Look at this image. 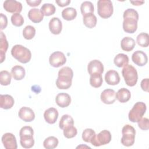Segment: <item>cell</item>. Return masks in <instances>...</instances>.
Wrapping results in <instances>:
<instances>
[{"label": "cell", "instance_id": "cell-3", "mask_svg": "<svg viewBox=\"0 0 149 149\" xmlns=\"http://www.w3.org/2000/svg\"><path fill=\"white\" fill-rule=\"evenodd\" d=\"M122 74L126 84L130 87L135 86L138 80V74L136 69L132 65L127 64L122 70Z\"/></svg>", "mask_w": 149, "mask_h": 149}, {"label": "cell", "instance_id": "cell-47", "mask_svg": "<svg viewBox=\"0 0 149 149\" xmlns=\"http://www.w3.org/2000/svg\"><path fill=\"white\" fill-rule=\"evenodd\" d=\"M70 0H58V1H55V2L57 3V5L61 7H64L65 6L68 5L70 3Z\"/></svg>", "mask_w": 149, "mask_h": 149}, {"label": "cell", "instance_id": "cell-42", "mask_svg": "<svg viewBox=\"0 0 149 149\" xmlns=\"http://www.w3.org/2000/svg\"><path fill=\"white\" fill-rule=\"evenodd\" d=\"M133 17L137 20H139L138 12L135 9H132V8H129L125 10L123 15V17L125 18V17Z\"/></svg>", "mask_w": 149, "mask_h": 149}, {"label": "cell", "instance_id": "cell-35", "mask_svg": "<svg viewBox=\"0 0 149 149\" xmlns=\"http://www.w3.org/2000/svg\"><path fill=\"white\" fill-rule=\"evenodd\" d=\"M94 10V7L92 2L90 1H84L80 6V11L83 16L90 14V13H93Z\"/></svg>", "mask_w": 149, "mask_h": 149}, {"label": "cell", "instance_id": "cell-1", "mask_svg": "<svg viewBox=\"0 0 149 149\" xmlns=\"http://www.w3.org/2000/svg\"><path fill=\"white\" fill-rule=\"evenodd\" d=\"M12 56L22 63H28L31 58V53L29 49L23 45H15L11 49Z\"/></svg>", "mask_w": 149, "mask_h": 149}, {"label": "cell", "instance_id": "cell-10", "mask_svg": "<svg viewBox=\"0 0 149 149\" xmlns=\"http://www.w3.org/2000/svg\"><path fill=\"white\" fill-rule=\"evenodd\" d=\"M2 143L6 149H16L17 148L15 136L11 133H6L1 138Z\"/></svg>", "mask_w": 149, "mask_h": 149}, {"label": "cell", "instance_id": "cell-39", "mask_svg": "<svg viewBox=\"0 0 149 149\" xmlns=\"http://www.w3.org/2000/svg\"><path fill=\"white\" fill-rule=\"evenodd\" d=\"M63 135L66 138L71 139L75 137L77 133V129L73 126H69L63 129Z\"/></svg>", "mask_w": 149, "mask_h": 149}, {"label": "cell", "instance_id": "cell-49", "mask_svg": "<svg viewBox=\"0 0 149 149\" xmlns=\"http://www.w3.org/2000/svg\"><path fill=\"white\" fill-rule=\"evenodd\" d=\"M76 148H90V147L87 146H84V145L83 146V144H81V145H80V146H77Z\"/></svg>", "mask_w": 149, "mask_h": 149}, {"label": "cell", "instance_id": "cell-29", "mask_svg": "<svg viewBox=\"0 0 149 149\" xmlns=\"http://www.w3.org/2000/svg\"><path fill=\"white\" fill-rule=\"evenodd\" d=\"M77 16L76 10L72 7H69L64 9L62 11V17L68 21L73 20Z\"/></svg>", "mask_w": 149, "mask_h": 149}, {"label": "cell", "instance_id": "cell-17", "mask_svg": "<svg viewBox=\"0 0 149 149\" xmlns=\"http://www.w3.org/2000/svg\"><path fill=\"white\" fill-rule=\"evenodd\" d=\"M44 118L48 123L54 124L58 119V111L55 108H49L45 111L44 113Z\"/></svg>", "mask_w": 149, "mask_h": 149}, {"label": "cell", "instance_id": "cell-27", "mask_svg": "<svg viewBox=\"0 0 149 149\" xmlns=\"http://www.w3.org/2000/svg\"><path fill=\"white\" fill-rule=\"evenodd\" d=\"M129 62V57L127 55L122 53L117 54L113 59L114 64L118 68L124 67L128 64Z\"/></svg>", "mask_w": 149, "mask_h": 149}, {"label": "cell", "instance_id": "cell-11", "mask_svg": "<svg viewBox=\"0 0 149 149\" xmlns=\"http://www.w3.org/2000/svg\"><path fill=\"white\" fill-rule=\"evenodd\" d=\"M138 20L133 18L127 17L123 18V29L127 33H134L137 29Z\"/></svg>", "mask_w": 149, "mask_h": 149}, {"label": "cell", "instance_id": "cell-8", "mask_svg": "<svg viewBox=\"0 0 149 149\" xmlns=\"http://www.w3.org/2000/svg\"><path fill=\"white\" fill-rule=\"evenodd\" d=\"M66 62L65 54L61 51H55L51 54L49 58V62L51 66L58 68L63 65Z\"/></svg>", "mask_w": 149, "mask_h": 149}, {"label": "cell", "instance_id": "cell-15", "mask_svg": "<svg viewBox=\"0 0 149 149\" xmlns=\"http://www.w3.org/2000/svg\"><path fill=\"white\" fill-rule=\"evenodd\" d=\"M100 98L103 103L112 104L116 100V92L112 89H105L101 93Z\"/></svg>", "mask_w": 149, "mask_h": 149}, {"label": "cell", "instance_id": "cell-32", "mask_svg": "<svg viewBox=\"0 0 149 149\" xmlns=\"http://www.w3.org/2000/svg\"><path fill=\"white\" fill-rule=\"evenodd\" d=\"M103 82L102 74H93L90 75V84L94 88H98L101 86Z\"/></svg>", "mask_w": 149, "mask_h": 149}, {"label": "cell", "instance_id": "cell-43", "mask_svg": "<svg viewBox=\"0 0 149 149\" xmlns=\"http://www.w3.org/2000/svg\"><path fill=\"white\" fill-rule=\"evenodd\" d=\"M138 126L143 130H147L149 129V120L147 118H142L138 122Z\"/></svg>", "mask_w": 149, "mask_h": 149}, {"label": "cell", "instance_id": "cell-46", "mask_svg": "<svg viewBox=\"0 0 149 149\" xmlns=\"http://www.w3.org/2000/svg\"><path fill=\"white\" fill-rule=\"evenodd\" d=\"M41 2V0H26V3L31 7H35L38 6Z\"/></svg>", "mask_w": 149, "mask_h": 149}, {"label": "cell", "instance_id": "cell-2", "mask_svg": "<svg viewBox=\"0 0 149 149\" xmlns=\"http://www.w3.org/2000/svg\"><path fill=\"white\" fill-rule=\"evenodd\" d=\"M34 130L31 126H25L21 128L19 132L20 143L22 147L30 148L34 144L33 138Z\"/></svg>", "mask_w": 149, "mask_h": 149}, {"label": "cell", "instance_id": "cell-6", "mask_svg": "<svg viewBox=\"0 0 149 149\" xmlns=\"http://www.w3.org/2000/svg\"><path fill=\"white\" fill-rule=\"evenodd\" d=\"M113 12L112 2L110 0H99L97 2V12L98 15L103 18L110 17Z\"/></svg>", "mask_w": 149, "mask_h": 149}, {"label": "cell", "instance_id": "cell-9", "mask_svg": "<svg viewBox=\"0 0 149 149\" xmlns=\"http://www.w3.org/2000/svg\"><path fill=\"white\" fill-rule=\"evenodd\" d=\"M4 9L9 13H20L22 10V5L16 0H6L3 3Z\"/></svg>", "mask_w": 149, "mask_h": 149}, {"label": "cell", "instance_id": "cell-26", "mask_svg": "<svg viewBox=\"0 0 149 149\" xmlns=\"http://www.w3.org/2000/svg\"><path fill=\"white\" fill-rule=\"evenodd\" d=\"M11 74L15 80H21L25 76V69L22 66L15 65L11 69Z\"/></svg>", "mask_w": 149, "mask_h": 149}, {"label": "cell", "instance_id": "cell-7", "mask_svg": "<svg viewBox=\"0 0 149 149\" xmlns=\"http://www.w3.org/2000/svg\"><path fill=\"white\" fill-rule=\"evenodd\" d=\"M111 134L109 131L104 130L100 132L98 134H95L91 144L95 147H99L102 145L108 144L111 140Z\"/></svg>", "mask_w": 149, "mask_h": 149}, {"label": "cell", "instance_id": "cell-44", "mask_svg": "<svg viewBox=\"0 0 149 149\" xmlns=\"http://www.w3.org/2000/svg\"><path fill=\"white\" fill-rule=\"evenodd\" d=\"M0 23H1V30H2L5 29L8 25V19L6 15L2 13H0Z\"/></svg>", "mask_w": 149, "mask_h": 149}, {"label": "cell", "instance_id": "cell-5", "mask_svg": "<svg viewBox=\"0 0 149 149\" xmlns=\"http://www.w3.org/2000/svg\"><path fill=\"white\" fill-rule=\"evenodd\" d=\"M122 137L121 143L126 147H130L134 143L136 131L134 128L130 125H125L122 129Z\"/></svg>", "mask_w": 149, "mask_h": 149}, {"label": "cell", "instance_id": "cell-45", "mask_svg": "<svg viewBox=\"0 0 149 149\" xmlns=\"http://www.w3.org/2000/svg\"><path fill=\"white\" fill-rule=\"evenodd\" d=\"M140 86L142 90L146 92H148V79H144L141 80Z\"/></svg>", "mask_w": 149, "mask_h": 149}, {"label": "cell", "instance_id": "cell-19", "mask_svg": "<svg viewBox=\"0 0 149 149\" xmlns=\"http://www.w3.org/2000/svg\"><path fill=\"white\" fill-rule=\"evenodd\" d=\"M55 102L59 107L65 108L70 105L71 102V97L68 93H61L56 95L55 97Z\"/></svg>", "mask_w": 149, "mask_h": 149}, {"label": "cell", "instance_id": "cell-33", "mask_svg": "<svg viewBox=\"0 0 149 149\" xmlns=\"http://www.w3.org/2000/svg\"><path fill=\"white\" fill-rule=\"evenodd\" d=\"M40 10L44 16H49L55 13L56 8L52 3H45L41 6Z\"/></svg>", "mask_w": 149, "mask_h": 149}, {"label": "cell", "instance_id": "cell-12", "mask_svg": "<svg viewBox=\"0 0 149 149\" xmlns=\"http://www.w3.org/2000/svg\"><path fill=\"white\" fill-rule=\"evenodd\" d=\"M104 65L102 63L97 59L91 61L87 65V71L90 75L93 74H101L104 72Z\"/></svg>", "mask_w": 149, "mask_h": 149}, {"label": "cell", "instance_id": "cell-37", "mask_svg": "<svg viewBox=\"0 0 149 149\" xmlns=\"http://www.w3.org/2000/svg\"><path fill=\"white\" fill-rule=\"evenodd\" d=\"M95 134V132L93 129L90 128L86 129L82 133V139L83 141L87 143H91Z\"/></svg>", "mask_w": 149, "mask_h": 149}, {"label": "cell", "instance_id": "cell-34", "mask_svg": "<svg viewBox=\"0 0 149 149\" xmlns=\"http://www.w3.org/2000/svg\"><path fill=\"white\" fill-rule=\"evenodd\" d=\"M137 44L142 47H147L149 45V36L148 33H141L136 38Z\"/></svg>", "mask_w": 149, "mask_h": 149}, {"label": "cell", "instance_id": "cell-16", "mask_svg": "<svg viewBox=\"0 0 149 149\" xmlns=\"http://www.w3.org/2000/svg\"><path fill=\"white\" fill-rule=\"evenodd\" d=\"M120 76L118 72L115 70H109L105 74V80L109 85H116L120 82Z\"/></svg>", "mask_w": 149, "mask_h": 149}, {"label": "cell", "instance_id": "cell-20", "mask_svg": "<svg viewBox=\"0 0 149 149\" xmlns=\"http://www.w3.org/2000/svg\"><path fill=\"white\" fill-rule=\"evenodd\" d=\"M72 78L66 76H59L56 80V87L59 89L66 90L72 86Z\"/></svg>", "mask_w": 149, "mask_h": 149}, {"label": "cell", "instance_id": "cell-23", "mask_svg": "<svg viewBox=\"0 0 149 149\" xmlns=\"http://www.w3.org/2000/svg\"><path fill=\"white\" fill-rule=\"evenodd\" d=\"M8 42L6 36L2 31L0 34V59L1 63H2L5 59V53L8 48Z\"/></svg>", "mask_w": 149, "mask_h": 149}, {"label": "cell", "instance_id": "cell-25", "mask_svg": "<svg viewBox=\"0 0 149 149\" xmlns=\"http://www.w3.org/2000/svg\"><path fill=\"white\" fill-rule=\"evenodd\" d=\"M130 91L126 88H120L116 93V99H117L121 103L127 102L130 99Z\"/></svg>", "mask_w": 149, "mask_h": 149}, {"label": "cell", "instance_id": "cell-22", "mask_svg": "<svg viewBox=\"0 0 149 149\" xmlns=\"http://www.w3.org/2000/svg\"><path fill=\"white\" fill-rule=\"evenodd\" d=\"M44 15L41 10L38 8L31 9L28 12L29 19L35 23H38L41 22L44 18Z\"/></svg>", "mask_w": 149, "mask_h": 149}, {"label": "cell", "instance_id": "cell-41", "mask_svg": "<svg viewBox=\"0 0 149 149\" xmlns=\"http://www.w3.org/2000/svg\"><path fill=\"white\" fill-rule=\"evenodd\" d=\"M58 76H66L70 77L71 78H73V72L72 69L68 67V66H65L62 68L58 72Z\"/></svg>", "mask_w": 149, "mask_h": 149}, {"label": "cell", "instance_id": "cell-30", "mask_svg": "<svg viewBox=\"0 0 149 149\" xmlns=\"http://www.w3.org/2000/svg\"><path fill=\"white\" fill-rule=\"evenodd\" d=\"M72 125H74V120L71 116L68 114H65L62 116L59 123V126L60 129L63 130L65 127Z\"/></svg>", "mask_w": 149, "mask_h": 149}, {"label": "cell", "instance_id": "cell-18", "mask_svg": "<svg viewBox=\"0 0 149 149\" xmlns=\"http://www.w3.org/2000/svg\"><path fill=\"white\" fill-rule=\"evenodd\" d=\"M49 29L51 33L58 35L61 33L62 29V24L61 20L56 17H52L49 22Z\"/></svg>", "mask_w": 149, "mask_h": 149}, {"label": "cell", "instance_id": "cell-13", "mask_svg": "<svg viewBox=\"0 0 149 149\" xmlns=\"http://www.w3.org/2000/svg\"><path fill=\"white\" fill-rule=\"evenodd\" d=\"M132 60L134 63L139 66H143L148 62L147 54L142 51H136L132 55Z\"/></svg>", "mask_w": 149, "mask_h": 149}, {"label": "cell", "instance_id": "cell-4", "mask_svg": "<svg viewBox=\"0 0 149 149\" xmlns=\"http://www.w3.org/2000/svg\"><path fill=\"white\" fill-rule=\"evenodd\" d=\"M147 109L146 105L143 102H136L129 111L128 117L132 122H137L145 114Z\"/></svg>", "mask_w": 149, "mask_h": 149}, {"label": "cell", "instance_id": "cell-36", "mask_svg": "<svg viewBox=\"0 0 149 149\" xmlns=\"http://www.w3.org/2000/svg\"><path fill=\"white\" fill-rule=\"evenodd\" d=\"M12 74L7 70H2L0 72V83L2 86H8L11 82Z\"/></svg>", "mask_w": 149, "mask_h": 149}, {"label": "cell", "instance_id": "cell-14", "mask_svg": "<svg viewBox=\"0 0 149 149\" xmlns=\"http://www.w3.org/2000/svg\"><path fill=\"white\" fill-rule=\"evenodd\" d=\"M19 117L24 122H30L35 118V113L32 109L29 107H22L18 112Z\"/></svg>", "mask_w": 149, "mask_h": 149}, {"label": "cell", "instance_id": "cell-31", "mask_svg": "<svg viewBox=\"0 0 149 149\" xmlns=\"http://www.w3.org/2000/svg\"><path fill=\"white\" fill-rule=\"evenodd\" d=\"M59 143L58 139L54 136H49L46 138L44 142L43 146L47 149H54L56 148Z\"/></svg>", "mask_w": 149, "mask_h": 149}, {"label": "cell", "instance_id": "cell-24", "mask_svg": "<svg viewBox=\"0 0 149 149\" xmlns=\"http://www.w3.org/2000/svg\"><path fill=\"white\" fill-rule=\"evenodd\" d=\"M136 45L135 41L133 38L130 37H124L120 41L121 48L127 52H130L132 51Z\"/></svg>", "mask_w": 149, "mask_h": 149}, {"label": "cell", "instance_id": "cell-28", "mask_svg": "<svg viewBox=\"0 0 149 149\" xmlns=\"http://www.w3.org/2000/svg\"><path fill=\"white\" fill-rule=\"evenodd\" d=\"M83 22L87 27L92 29L96 26L97 19L93 13L87 14L83 16Z\"/></svg>", "mask_w": 149, "mask_h": 149}, {"label": "cell", "instance_id": "cell-38", "mask_svg": "<svg viewBox=\"0 0 149 149\" xmlns=\"http://www.w3.org/2000/svg\"><path fill=\"white\" fill-rule=\"evenodd\" d=\"M35 34L36 29L31 25L26 26L23 30V36L26 40H31L34 38Z\"/></svg>", "mask_w": 149, "mask_h": 149}, {"label": "cell", "instance_id": "cell-40", "mask_svg": "<svg viewBox=\"0 0 149 149\" xmlns=\"http://www.w3.org/2000/svg\"><path fill=\"white\" fill-rule=\"evenodd\" d=\"M12 24L16 27H20L23 24L24 19L20 13H13L11 16Z\"/></svg>", "mask_w": 149, "mask_h": 149}, {"label": "cell", "instance_id": "cell-48", "mask_svg": "<svg viewBox=\"0 0 149 149\" xmlns=\"http://www.w3.org/2000/svg\"><path fill=\"white\" fill-rule=\"evenodd\" d=\"M130 2L131 3H132L133 5H136V6H139V5H141L142 4H143L144 3V1H130Z\"/></svg>", "mask_w": 149, "mask_h": 149}, {"label": "cell", "instance_id": "cell-21", "mask_svg": "<svg viewBox=\"0 0 149 149\" xmlns=\"http://www.w3.org/2000/svg\"><path fill=\"white\" fill-rule=\"evenodd\" d=\"M15 101L13 98L9 94H1L0 95V107L4 109H10L14 105Z\"/></svg>", "mask_w": 149, "mask_h": 149}]
</instances>
